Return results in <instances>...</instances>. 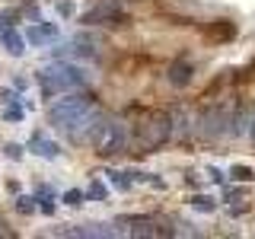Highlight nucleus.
<instances>
[{
	"label": "nucleus",
	"mask_w": 255,
	"mask_h": 239,
	"mask_svg": "<svg viewBox=\"0 0 255 239\" xmlns=\"http://www.w3.org/2000/svg\"><path fill=\"white\" fill-rule=\"evenodd\" d=\"M6 19H16V13H13V10H6V13H0V32H3V29H10V26H13V22H6Z\"/></svg>",
	"instance_id": "13"
},
{
	"label": "nucleus",
	"mask_w": 255,
	"mask_h": 239,
	"mask_svg": "<svg viewBox=\"0 0 255 239\" xmlns=\"http://www.w3.org/2000/svg\"><path fill=\"white\" fill-rule=\"evenodd\" d=\"M233 115H230V109H220V106H204L198 109L195 115V134L201 140H220L227 137V134H233Z\"/></svg>",
	"instance_id": "3"
},
{
	"label": "nucleus",
	"mask_w": 255,
	"mask_h": 239,
	"mask_svg": "<svg viewBox=\"0 0 255 239\" xmlns=\"http://www.w3.org/2000/svg\"><path fill=\"white\" fill-rule=\"evenodd\" d=\"M166 80H169V86H175V90H185V86H191V80H195V64L188 58H175L169 64V70H166Z\"/></svg>",
	"instance_id": "6"
},
{
	"label": "nucleus",
	"mask_w": 255,
	"mask_h": 239,
	"mask_svg": "<svg viewBox=\"0 0 255 239\" xmlns=\"http://www.w3.org/2000/svg\"><path fill=\"white\" fill-rule=\"evenodd\" d=\"M90 195H96V198H102V195H106V188H102V185H93V188H90Z\"/></svg>",
	"instance_id": "16"
},
{
	"label": "nucleus",
	"mask_w": 255,
	"mask_h": 239,
	"mask_svg": "<svg viewBox=\"0 0 255 239\" xmlns=\"http://www.w3.org/2000/svg\"><path fill=\"white\" fill-rule=\"evenodd\" d=\"M93 109V96L86 93H61V99L48 109V121H51L58 131H67L70 137L80 131V124L86 121V112Z\"/></svg>",
	"instance_id": "2"
},
{
	"label": "nucleus",
	"mask_w": 255,
	"mask_h": 239,
	"mask_svg": "<svg viewBox=\"0 0 255 239\" xmlns=\"http://www.w3.org/2000/svg\"><path fill=\"white\" fill-rule=\"evenodd\" d=\"M54 38H58V29H54V26H32L29 29V42H35V45L54 42Z\"/></svg>",
	"instance_id": "9"
},
{
	"label": "nucleus",
	"mask_w": 255,
	"mask_h": 239,
	"mask_svg": "<svg viewBox=\"0 0 255 239\" xmlns=\"http://www.w3.org/2000/svg\"><path fill=\"white\" fill-rule=\"evenodd\" d=\"M80 22H83V26H90V29H96V26L122 29V26L131 22V16L122 10V3H118V0H96L90 10L80 16Z\"/></svg>",
	"instance_id": "5"
},
{
	"label": "nucleus",
	"mask_w": 255,
	"mask_h": 239,
	"mask_svg": "<svg viewBox=\"0 0 255 239\" xmlns=\"http://www.w3.org/2000/svg\"><path fill=\"white\" fill-rule=\"evenodd\" d=\"M204 32H207V38H211V42H217V38H220V42H230V38L236 35V26L230 19H217L214 26H207Z\"/></svg>",
	"instance_id": "7"
},
{
	"label": "nucleus",
	"mask_w": 255,
	"mask_h": 239,
	"mask_svg": "<svg viewBox=\"0 0 255 239\" xmlns=\"http://www.w3.org/2000/svg\"><path fill=\"white\" fill-rule=\"evenodd\" d=\"M35 153H42V156H48V159H54V156H58V147H54V143L51 140H42V137H35Z\"/></svg>",
	"instance_id": "10"
},
{
	"label": "nucleus",
	"mask_w": 255,
	"mask_h": 239,
	"mask_svg": "<svg viewBox=\"0 0 255 239\" xmlns=\"http://www.w3.org/2000/svg\"><path fill=\"white\" fill-rule=\"evenodd\" d=\"M38 86H42V96H61V93H70V90H80L83 86V70L70 67V64H54L38 74Z\"/></svg>",
	"instance_id": "4"
},
{
	"label": "nucleus",
	"mask_w": 255,
	"mask_h": 239,
	"mask_svg": "<svg viewBox=\"0 0 255 239\" xmlns=\"http://www.w3.org/2000/svg\"><path fill=\"white\" fill-rule=\"evenodd\" d=\"M64 201H67V204H83V195H80V191H67V195H64Z\"/></svg>",
	"instance_id": "14"
},
{
	"label": "nucleus",
	"mask_w": 255,
	"mask_h": 239,
	"mask_svg": "<svg viewBox=\"0 0 255 239\" xmlns=\"http://www.w3.org/2000/svg\"><path fill=\"white\" fill-rule=\"evenodd\" d=\"M128 137H131L143 153H153L159 150L166 140L172 137V115L166 109H147L137 115V121L131 124V131H128Z\"/></svg>",
	"instance_id": "1"
},
{
	"label": "nucleus",
	"mask_w": 255,
	"mask_h": 239,
	"mask_svg": "<svg viewBox=\"0 0 255 239\" xmlns=\"http://www.w3.org/2000/svg\"><path fill=\"white\" fill-rule=\"evenodd\" d=\"M233 179H236V182H252L255 172L249 169V166H233Z\"/></svg>",
	"instance_id": "11"
},
{
	"label": "nucleus",
	"mask_w": 255,
	"mask_h": 239,
	"mask_svg": "<svg viewBox=\"0 0 255 239\" xmlns=\"http://www.w3.org/2000/svg\"><path fill=\"white\" fill-rule=\"evenodd\" d=\"M191 204H195L198 211H204V214H211V211H214V201H211V198H204V195H198Z\"/></svg>",
	"instance_id": "12"
},
{
	"label": "nucleus",
	"mask_w": 255,
	"mask_h": 239,
	"mask_svg": "<svg viewBox=\"0 0 255 239\" xmlns=\"http://www.w3.org/2000/svg\"><path fill=\"white\" fill-rule=\"evenodd\" d=\"M19 153H22V147H13V143L6 147V156H19Z\"/></svg>",
	"instance_id": "15"
},
{
	"label": "nucleus",
	"mask_w": 255,
	"mask_h": 239,
	"mask_svg": "<svg viewBox=\"0 0 255 239\" xmlns=\"http://www.w3.org/2000/svg\"><path fill=\"white\" fill-rule=\"evenodd\" d=\"M0 42L6 45V51H10V54H22V51H26V38H22L19 32H13V26L0 32Z\"/></svg>",
	"instance_id": "8"
}]
</instances>
